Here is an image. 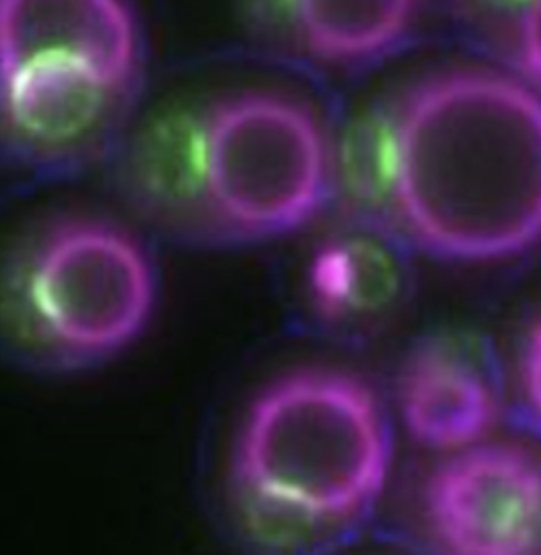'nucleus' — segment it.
Returning <instances> with one entry per match:
<instances>
[{
  "label": "nucleus",
  "instance_id": "nucleus-3",
  "mask_svg": "<svg viewBox=\"0 0 541 555\" xmlns=\"http://www.w3.org/2000/svg\"><path fill=\"white\" fill-rule=\"evenodd\" d=\"M392 441L368 383L334 369L280 376L239 430L235 481L260 512L331 527L368 512L388 479Z\"/></svg>",
  "mask_w": 541,
  "mask_h": 555
},
{
  "label": "nucleus",
  "instance_id": "nucleus-5",
  "mask_svg": "<svg viewBox=\"0 0 541 555\" xmlns=\"http://www.w3.org/2000/svg\"><path fill=\"white\" fill-rule=\"evenodd\" d=\"M18 278L27 327L51 356L74 363L101 361L136 340L156 297L149 253L101 219L51 225Z\"/></svg>",
  "mask_w": 541,
  "mask_h": 555
},
{
  "label": "nucleus",
  "instance_id": "nucleus-11",
  "mask_svg": "<svg viewBox=\"0 0 541 555\" xmlns=\"http://www.w3.org/2000/svg\"><path fill=\"white\" fill-rule=\"evenodd\" d=\"M520 386L527 410L541 427V318L532 325L524 341Z\"/></svg>",
  "mask_w": 541,
  "mask_h": 555
},
{
  "label": "nucleus",
  "instance_id": "nucleus-1",
  "mask_svg": "<svg viewBox=\"0 0 541 555\" xmlns=\"http://www.w3.org/2000/svg\"><path fill=\"white\" fill-rule=\"evenodd\" d=\"M342 153L349 194L385 195L435 255L486 262L541 238V94L527 81L474 68L437 75L388 121L358 126Z\"/></svg>",
  "mask_w": 541,
  "mask_h": 555
},
{
  "label": "nucleus",
  "instance_id": "nucleus-7",
  "mask_svg": "<svg viewBox=\"0 0 541 555\" xmlns=\"http://www.w3.org/2000/svg\"><path fill=\"white\" fill-rule=\"evenodd\" d=\"M403 426L423 447L451 454L486 440L499 417L488 373L448 346H426L400 375Z\"/></svg>",
  "mask_w": 541,
  "mask_h": 555
},
{
  "label": "nucleus",
  "instance_id": "nucleus-10",
  "mask_svg": "<svg viewBox=\"0 0 541 555\" xmlns=\"http://www.w3.org/2000/svg\"><path fill=\"white\" fill-rule=\"evenodd\" d=\"M515 48L527 83L541 94V0L526 3L518 13Z\"/></svg>",
  "mask_w": 541,
  "mask_h": 555
},
{
  "label": "nucleus",
  "instance_id": "nucleus-9",
  "mask_svg": "<svg viewBox=\"0 0 541 555\" xmlns=\"http://www.w3.org/2000/svg\"><path fill=\"white\" fill-rule=\"evenodd\" d=\"M282 18L294 43L321 63H370L394 50L409 34L416 3L299 0L283 3Z\"/></svg>",
  "mask_w": 541,
  "mask_h": 555
},
{
  "label": "nucleus",
  "instance_id": "nucleus-4",
  "mask_svg": "<svg viewBox=\"0 0 541 555\" xmlns=\"http://www.w3.org/2000/svg\"><path fill=\"white\" fill-rule=\"evenodd\" d=\"M335 154L313 109L249 89L184 108L180 210L231 238L289 234L334 190Z\"/></svg>",
  "mask_w": 541,
  "mask_h": 555
},
{
  "label": "nucleus",
  "instance_id": "nucleus-2",
  "mask_svg": "<svg viewBox=\"0 0 541 555\" xmlns=\"http://www.w3.org/2000/svg\"><path fill=\"white\" fill-rule=\"evenodd\" d=\"M142 37L116 0L0 2L3 145L27 169H74L125 122L139 86Z\"/></svg>",
  "mask_w": 541,
  "mask_h": 555
},
{
  "label": "nucleus",
  "instance_id": "nucleus-6",
  "mask_svg": "<svg viewBox=\"0 0 541 555\" xmlns=\"http://www.w3.org/2000/svg\"><path fill=\"white\" fill-rule=\"evenodd\" d=\"M424 505L438 543L459 555H541V451L479 441L445 454Z\"/></svg>",
  "mask_w": 541,
  "mask_h": 555
},
{
  "label": "nucleus",
  "instance_id": "nucleus-8",
  "mask_svg": "<svg viewBox=\"0 0 541 555\" xmlns=\"http://www.w3.org/2000/svg\"><path fill=\"white\" fill-rule=\"evenodd\" d=\"M403 284L402 256L373 219L325 238L308 263V301L329 327L369 324L396 304Z\"/></svg>",
  "mask_w": 541,
  "mask_h": 555
}]
</instances>
